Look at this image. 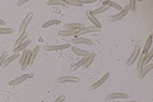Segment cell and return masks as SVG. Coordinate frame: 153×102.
I'll list each match as a JSON object with an SVG mask.
<instances>
[{"label": "cell", "instance_id": "obj_16", "mask_svg": "<svg viewBox=\"0 0 153 102\" xmlns=\"http://www.w3.org/2000/svg\"><path fill=\"white\" fill-rule=\"evenodd\" d=\"M30 43H31V41H28V40H26L25 42H23V43H21V45H19V46H17V47H14V50H13V52H14V54H18V52L19 51H25V50H27V46L28 45H30Z\"/></svg>", "mask_w": 153, "mask_h": 102}, {"label": "cell", "instance_id": "obj_8", "mask_svg": "<svg viewBox=\"0 0 153 102\" xmlns=\"http://www.w3.org/2000/svg\"><path fill=\"white\" fill-rule=\"evenodd\" d=\"M70 45L69 43H63V45H55V46H45L46 51H60V50H65V48H69Z\"/></svg>", "mask_w": 153, "mask_h": 102}, {"label": "cell", "instance_id": "obj_19", "mask_svg": "<svg viewBox=\"0 0 153 102\" xmlns=\"http://www.w3.org/2000/svg\"><path fill=\"white\" fill-rule=\"evenodd\" d=\"M152 69H153V64H151V63H149V64H147L146 68H142L140 71H139V78L142 79L143 77H146V75H147V73L149 71V70H152Z\"/></svg>", "mask_w": 153, "mask_h": 102}, {"label": "cell", "instance_id": "obj_13", "mask_svg": "<svg viewBox=\"0 0 153 102\" xmlns=\"http://www.w3.org/2000/svg\"><path fill=\"white\" fill-rule=\"evenodd\" d=\"M100 30L98 28H96L94 26H91V27H84L82 30H79L78 32V36H83L84 33H91V32H98Z\"/></svg>", "mask_w": 153, "mask_h": 102}, {"label": "cell", "instance_id": "obj_28", "mask_svg": "<svg viewBox=\"0 0 153 102\" xmlns=\"http://www.w3.org/2000/svg\"><path fill=\"white\" fill-rule=\"evenodd\" d=\"M84 63H85V57H82V60L76 61L74 65H71L70 69H71V70H76V69H79L80 66H83V65H84Z\"/></svg>", "mask_w": 153, "mask_h": 102}, {"label": "cell", "instance_id": "obj_27", "mask_svg": "<svg viewBox=\"0 0 153 102\" xmlns=\"http://www.w3.org/2000/svg\"><path fill=\"white\" fill-rule=\"evenodd\" d=\"M19 57V54H13L12 56H8L7 59H5V61H4V64H3V66H8L10 63L13 61V60H16V59H18Z\"/></svg>", "mask_w": 153, "mask_h": 102}, {"label": "cell", "instance_id": "obj_39", "mask_svg": "<svg viewBox=\"0 0 153 102\" xmlns=\"http://www.w3.org/2000/svg\"><path fill=\"white\" fill-rule=\"evenodd\" d=\"M117 102H123V101H117ZM125 102H135V101H125Z\"/></svg>", "mask_w": 153, "mask_h": 102}, {"label": "cell", "instance_id": "obj_21", "mask_svg": "<svg viewBox=\"0 0 153 102\" xmlns=\"http://www.w3.org/2000/svg\"><path fill=\"white\" fill-rule=\"evenodd\" d=\"M152 57H153V50L151 48V50L144 55V59H143V66L147 65V64H149L151 60H152Z\"/></svg>", "mask_w": 153, "mask_h": 102}, {"label": "cell", "instance_id": "obj_10", "mask_svg": "<svg viewBox=\"0 0 153 102\" xmlns=\"http://www.w3.org/2000/svg\"><path fill=\"white\" fill-rule=\"evenodd\" d=\"M128 98L126 93H123V92H115V93H110L107 96V100H124Z\"/></svg>", "mask_w": 153, "mask_h": 102}, {"label": "cell", "instance_id": "obj_9", "mask_svg": "<svg viewBox=\"0 0 153 102\" xmlns=\"http://www.w3.org/2000/svg\"><path fill=\"white\" fill-rule=\"evenodd\" d=\"M108 78H110V73H106V74H103L102 78H100L97 82H96V83H93L92 86H91V89H97L98 87H100V86H102Z\"/></svg>", "mask_w": 153, "mask_h": 102}, {"label": "cell", "instance_id": "obj_36", "mask_svg": "<svg viewBox=\"0 0 153 102\" xmlns=\"http://www.w3.org/2000/svg\"><path fill=\"white\" fill-rule=\"evenodd\" d=\"M63 101H64V96H60V97H57L54 102H63Z\"/></svg>", "mask_w": 153, "mask_h": 102}, {"label": "cell", "instance_id": "obj_38", "mask_svg": "<svg viewBox=\"0 0 153 102\" xmlns=\"http://www.w3.org/2000/svg\"><path fill=\"white\" fill-rule=\"evenodd\" d=\"M4 24H5V21H3V19L0 18V27H1V26H4Z\"/></svg>", "mask_w": 153, "mask_h": 102}, {"label": "cell", "instance_id": "obj_6", "mask_svg": "<svg viewBox=\"0 0 153 102\" xmlns=\"http://www.w3.org/2000/svg\"><path fill=\"white\" fill-rule=\"evenodd\" d=\"M79 30H64V31H57V35L59 36H63V37H74L78 35Z\"/></svg>", "mask_w": 153, "mask_h": 102}, {"label": "cell", "instance_id": "obj_24", "mask_svg": "<svg viewBox=\"0 0 153 102\" xmlns=\"http://www.w3.org/2000/svg\"><path fill=\"white\" fill-rule=\"evenodd\" d=\"M61 21L59 19H51V21H47L42 24V28H47V27H51V26H55V24H60Z\"/></svg>", "mask_w": 153, "mask_h": 102}, {"label": "cell", "instance_id": "obj_35", "mask_svg": "<svg viewBox=\"0 0 153 102\" xmlns=\"http://www.w3.org/2000/svg\"><path fill=\"white\" fill-rule=\"evenodd\" d=\"M108 4H110V0H105V1L101 3V7H108Z\"/></svg>", "mask_w": 153, "mask_h": 102}, {"label": "cell", "instance_id": "obj_33", "mask_svg": "<svg viewBox=\"0 0 153 102\" xmlns=\"http://www.w3.org/2000/svg\"><path fill=\"white\" fill-rule=\"evenodd\" d=\"M7 57H8V52H7V51H4L3 54H1V56H0V68L3 66V64H4V61H5Z\"/></svg>", "mask_w": 153, "mask_h": 102}, {"label": "cell", "instance_id": "obj_7", "mask_svg": "<svg viewBox=\"0 0 153 102\" xmlns=\"http://www.w3.org/2000/svg\"><path fill=\"white\" fill-rule=\"evenodd\" d=\"M59 83H66V82H71V83H78L79 78L78 77H74V75H65V77H60L57 79Z\"/></svg>", "mask_w": 153, "mask_h": 102}, {"label": "cell", "instance_id": "obj_20", "mask_svg": "<svg viewBox=\"0 0 153 102\" xmlns=\"http://www.w3.org/2000/svg\"><path fill=\"white\" fill-rule=\"evenodd\" d=\"M46 5L52 7V5H61V7H66V3L64 0H47Z\"/></svg>", "mask_w": 153, "mask_h": 102}, {"label": "cell", "instance_id": "obj_31", "mask_svg": "<svg viewBox=\"0 0 153 102\" xmlns=\"http://www.w3.org/2000/svg\"><path fill=\"white\" fill-rule=\"evenodd\" d=\"M143 59H144V55H139V56H138V70H139L140 71V69H142V68H143Z\"/></svg>", "mask_w": 153, "mask_h": 102}, {"label": "cell", "instance_id": "obj_15", "mask_svg": "<svg viewBox=\"0 0 153 102\" xmlns=\"http://www.w3.org/2000/svg\"><path fill=\"white\" fill-rule=\"evenodd\" d=\"M85 26L83 23H66L65 24V28L66 30H82Z\"/></svg>", "mask_w": 153, "mask_h": 102}, {"label": "cell", "instance_id": "obj_3", "mask_svg": "<svg viewBox=\"0 0 153 102\" xmlns=\"http://www.w3.org/2000/svg\"><path fill=\"white\" fill-rule=\"evenodd\" d=\"M71 43H84V45H88V46H92V41L89 40V38H85L83 36H74L71 37Z\"/></svg>", "mask_w": 153, "mask_h": 102}, {"label": "cell", "instance_id": "obj_11", "mask_svg": "<svg viewBox=\"0 0 153 102\" xmlns=\"http://www.w3.org/2000/svg\"><path fill=\"white\" fill-rule=\"evenodd\" d=\"M71 51H73L75 55H78V56H82V57H87V56L91 54L89 51L82 50V48H79V47H76V46H71Z\"/></svg>", "mask_w": 153, "mask_h": 102}, {"label": "cell", "instance_id": "obj_29", "mask_svg": "<svg viewBox=\"0 0 153 102\" xmlns=\"http://www.w3.org/2000/svg\"><path fill=\"white\" fill-rule=\"evenodd\" d=\"M13 30L12 28H7V27H0V35H12Z\"/></svg>", "mask_w": 153, "mask_h": 102}, {"label": "cell", "instance_id": "obj_18", "mask_svg": "<svg viewBox=\"0 0 153 102\" xmlns=\"http://www.w3.org/2000/svg\"><path fill=\"white\" fill-rule=\"evenodd\" d=\"M38 51H40V46H36L35 48L32 50V52L30 54V56H28V64H33V60L36 59V56H37V54H38Z\"/></svg>", "mask_w": 153, "mask_h": 102}, {"label": "cell", "instance_id": "obj_26", "mask_svg": "<svg viewBox=\"0 0 153 102\" xmlns=\"http://www.w3.org/2000/svg\"><path fill=\"white\" fill-rule=\"evenodd\" d=\"M27 38H28V33H27V32L22 33V35L18 37V40L16 41V47H17V46H19V45H21V43H23V42H25V41L27 40Z\"/></svg>", "mask_w": 153, "mask_h": 102}, {"label": "cell", "instance_id": "obj_22", "mask_svg": "<svg viewBox=\"0 0 153 102\" xmlns=\"http://www.w3.org/2000/svg\"><path fill=\"white\" fill-rule=\"evenodd\" d=\"M94 56H96V54L94 52H91V54L85 57V63H84V65H83V68H88L91 64H92V61L94 60Z\"/></svg>", "mask_w": 153, "mask_h": 102}, {"label": "cell", "instance_id": "obj_2", "mask_svg": "<svg viewBox=\"0 0 153 102\" xmlns=\"http://www.w3.org/2000/svg\"><path fill=\"white\" fill-rule=\"evenodd\" d=\"M31 52H32L31 50H25V51H23V54H22V56H21V61H19L22 70H26L27 66L30 65V64H28V56H30Z\"/></svg>", "mask_w": 153, "mask_h": 102}, {"label": "cell", "instance_id": "obj_30", "mask_svg": "<svg viewBox=\"0 0 153 102\" xmlns=\"http://www.w3.org/2000/svg\"><path fill=\"white\" fill-rule=\"evenodd\" d=\"M135 4L137 1L135 0H129V4H128V8H129V12H135Z\"/></svg>", "mask_w": 153, "mask_h": 102}, {"label": "cell", "instance_id": "obj_12", "mask_svg": "<svg viewBox=\"0 0 153 102\" xmlns=\"http://www.w3.org/2000/svg\"><path fill=\"white\" fill-rule=\"evenodd\" d=\"M30 77H31L30 74H23V75L18 77V78H16V79H13V80L9 82V86H17V84H19V83H22V82H25L26 79H28Z\"/></svg>", "mask_w": 153, "mask_h": 102}, {"label": "cell", "instance_id": "obj_4", "mask_svg": "<svg viewBox=\"0 0 153 102\" xmlns=\"http://www.w3.org/2000/svg\"><path fill=\"white\" fill-rule=\"evenodd\" d=\"M139 55H140V47H139V46H135V47H134V50H133V52H131L130 57H129L128 61H126V65L130 66L133 63L138 59V56H139Z\"/></svg>", "mask_w": 153, "mask_h": 102}, {"label": "cell", "instance_id": "obj_1", "mask_svg": "<svg viewBox=\"0 0 153 102\" xmlns=\"http://www.w3.org/2000/svg\"><path fill=\"white\" fill-rule=\"evenodd\" d=\"M128 12H129V8H128V5H126V7H124V8H123V10H121V12H119L117 14H115V16H110V17H108V21H110V22H117V21H121V19L128 14Z\"/></svg>", "mask_w": 153, "mask_h": 102}, {"label": "cell", "instance_id": "obj_5", "mask_svg": "<svg viewBox=\"0 0 153 102\" xmlns=\"http://www.w3.org/2000/svg\"><path fill=\"white\" fill-rule=\"evenodd\" d=\"M32 17H33V14H32V13H30V14H27L25 19H23V22L21 23V26H19V33H21V35H22V33H25V32H26V30H27L28 24H30V22H31Z\"/></svg>", "mask_w": 153, "mask_h": 102}, {"label": "cell", "instance_id": "obj_23", "mask_svg": "<svg viewBox=\"0 0 153 102\" xmlns=\"http://www.w3.org/2000/svg\"><path fill=\"white\" fill-rule=\"evenodd\" d=\"M66 3V5H73V7H82L83 1L82 0H64Z\"/></svg>", "mask_w": 153, "mask_h": 102}, {"label": "cell", "instance_id": "obj_34", "mask_svg": "<svg viewBox=\"0 0 153 102\" xmlns=\"http://www.w3.org/2000/svg\"><path fill=\"white\" fill-rule=\"evenodd\" d=\"M26 3H27V0H19V1H17V5L21 7V5H23V4H26Z\"/></svg>", "mask_w": 153, "mask_h": 102}, {"label": "cell", "instance_id": "obj_17", "mask_svg": "<svg viewBox=\"0 0 153 102\" xmlns=\"http://www.w3.org/2000/svg\"><path fill=\"white\" fill-rule=\"evenodd\" d=\"M151 46H152V35L148 36V38H147V42H146L144 47H143V51H140V54H142V55H146L147 52L151 50Z\"/></svg>", "mask_w": 153, "mask_h": 102}, {"label": "cell", "instance_id": "obj_14", "mask_svg": "<svg viewBox=\"0 0 153 102\" xmlns=\"http://www.w3.org/2000/svg\"><path fill=\"white\" fill-rule=\"evenodd\" d=\"M87 18L89 19V22H91V23H93V24H94V27H96V28H98V30H101V27H102V26H101V22H100L98 19L96 18L94 16H92V14H91L89 12L87 13Z\"/></svg>", "mask_w": 153, "mask_h": 102}, {"label": "cell", "instance_id": "obj_37", "mask_svg": "<svg viewBox=\"0 0 153 102\" xmlns=\"http://www.w3.org/2000/svg\"><path fill=\"white\" fill-rule=\"evenodd\" d=\"M83 1V0H82ZM92 3H94L93 0H85V1H83V4H92Z\"/></svg>", "mask_w": 153, "mask_h": 102}, {"label": "cell", "instance_id": "obj_32", "mask_svg": "<svg viewBox=\"0 0 153 102\" xmlns=\"http://www.w3.org/2000/svg\"><path fill=\"white\" fill-rule=\"evenodd\" d=\"M108 7H111V8H114V9H116V10H119V12H121V10H123V7H120V5H119V4H116V3H112V1H110Z\"/></svg>", "mask_w": 153, "mask_h": 102}, {"label": "cell", "instance_id": "obj_25", "mask_svg": "<svg viewBox=\"0 0 153 102\" xmlns=\"http://www.w3.org/2000/svg\"><path fill=\"white\" fill-rule=\"evenodd\" d=\"M108 9V7H100L97 9H94V10H89V13L92 14V16H97V14H102L103 12H106Z\"/></svg>", "mask_w": 153, "mask_h": 102}]
</instances>
